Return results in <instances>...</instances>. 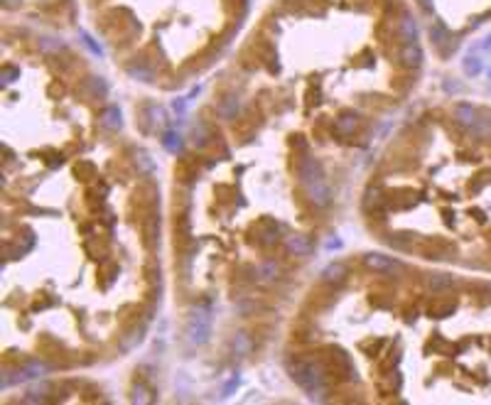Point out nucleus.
I'll return each mask as SVG.
<instances>
[{
	"label": "nucleus",
	"instance_id": "f257e3e1",
	"mask_svg": "<svg viewBox=\"0 0 491 405\" xmlns=\"http://www.w3.org/2000/svg\"><path fill=\"white\" fill-rule=\"evenodd\" d=\"M292 371V378L300 383L302 388L310 393V398H322L324 395V376H322V369L317 363H310V361H297L290 366Z\"/></svg>",
	"mask_w": 491,
	"mask_h": 405
},
{
	"label": "nucleus",
	"instance_id": "f03ea898",
	"mask_svg": "<svg viewBox=\"0 0 491 405\" xmlns=\"http://www.w3.org/2000/svg\"><path fill=\"white\" fill-rule=\"evenodd\" d=\"M300 177H302V184L307 187V191H310V197H312V202H317L319 206H324V204L329 202V189H327V184H324L322 180V169H319V165L317 162H305L300 167Z\"/></svg>",
	"mask_w": 491,
	"mask_h": 405
},
{
	"label": "nucleus",
	"instance_id": "7ed1b4c3",
	"mask_svg": "<svg viewBox=\"0 0 491 405\" xmlns=\"http://www.w3.org/2000/svg\"><path fill=\"white\" fill-rule=\"evenodd\" d=\"M209 334H212V312L209 307H197L187 324V339L190 344H204Z\"/></svg>",
	"mask_w": 491,
	"mask_h": 405
},
{
	"label": "nucleus",
	"instance_id": "20e7f679",
	"mask_svg": "<svg viewBox=\"0 0 491 405\" xmlns=\"http://www.w3.org/2000/svg\"><path fill=\"white\" fill-rule=\"evenodd\" d=\"M42 373H47V366L45 363H40V361H32V363H27V366H23V369H17L15 376H5L0 385L8 388V385H12V383L30 381V378H37V376H42Z\"/></svg>",
	"mask_w": 491,
	"mask_h": 405
},
{
	"label": "nucleus",
	"instance_id": "39448f33",
	"mask_svg": "<svg viewBox=\"0 0 491 405\" xmlns=\"http://www.w3.org/2000/svg\"><path fill=\"white\" fill-rule=\"evenodd\" d=\"M366 265L379 273H398L401 270V263L393 258H386V256H379V253H368L366 256Z\"/></svg>",
	"mask_w": 491,
	"mask_h": 405
},
{
	"label": "nucleus",
	"instance_id": "423d86ee",
	"mask_svg": "<svg viewBox=\"0 0 491 405\" xmlns=\"http://www.w3.org/2000/svg\"><path fill=\"white\" fill-rule=\"evenodd\" d=\"M401 62L405 67H413V69L420 67L423 64V49H420V45L418 42H405L401 49Z\"/></svg>",
	"mask_w": 491,
	"mask_h": 405
},
{
	"label": "nucleus",
	"instance_id": "0eeeda50",
	"mask_svg": "<svg viewBox=\"0 0 491 405\" xmlns=\"http://www.w3.org/2000/svg\"><path fill=\"white\" fill-rule=\"evenodd\" d=\"M481 113L474 108V106H469V103H457L455 106V121H457L459 125H467V128H471V125L479 121Z\"/></svg>",
	"mask_w": 491,
	"mask_h": 405
},
{
	"label": "nucleus",
	"instance_id": "6e6552de",
	"mask_svg": "<svg viewBox=\"0 0 491 405\" xmlns=\"http://www.w3.org/2000/svg\"><path fill=\"white\" fill-rule=\"evenodd\" d=\"M401 32H403V40H405V42H418V27H415V20H410L408 15L403 17Z\"/></svg>",
	"mask_w": 491,
	"mask_h": 405
},
{
	"label": "nucleus",
	"instance_id": "1a4fd4ad",
	"mask_svg": "<svg viewBox=\"0 0 491 405\" xmlns=\"http://www.w3.org/2000/svg\"><path fill=\"white\" fill-rule=\"evenodd\" d=\"M354 125H356V118H354L351 113H346V115H342V118L336 121L334 133L336 135H349V130H354Z\"/></svg>",
	"mask_w": 491,
	"mask_h": 405
},
{
	"label": "nucleus",
	"instance_id": "9d476101",
	"mask_svg": "<svg viewBox=\"0 0 491 405\" xmlns=\"http://www.w3.org/2000/svg\"><path fill=\"white\" fill-rule=\"evenodd\" d=\"M430 37H432V42H435L437 47H442L445 42H449V32L445 30V25L442 23H435L432 27H430Z\"/></svg>",
	"mask_w": 491,
	"mask_h": 405
},
{
	"label": "nucleus",
	"instance_id": "9b49d317",
	"mask_svg": "<svg viewBox=\"0 0 491 405\" xmlns=\"http://www.w3.org/2000/svg\"><path fill=\"white\" fill-rule=\"evenodd\" d=\"M464 74H467V76H477V74H481V59L477 54L464 56Z\"/></svg>",
	"mask_w": 491,
	"mask_h": 405
},
{
	"label": "nucleus",
	"instance_id": "f8f14e48",
	"mask_svg": "<svg viewBox=\"0 0 491 405\" xmlns=\"http://www.w3.org/2000/svg\"><path fill=\"white\" fill-rule=\"evenodd\" d=\"M162 145L167 147L169 152H182V138H179L175 130H169V133H165V140H162Z\"/></svg>",
	"mask_w": 491,
	"mask_h": 405
},
{
	"label": "nucleus",
	"instance_id": "ddd939ff",
	"mask_svg": "<svg viewBox=\"0 0 491 405\" xmlns=\"http://www.w3.org/2000/svg\"><path fill=\"white\" fill-rule=\"evenodd\" d=\"M344 273H346L344 265H342V263H334V265H329V268L324 270L322 278H324V280H342V278H344Z\"/></svg>",
	"mask_w": 491,
	"mask_h": 405
},
{
	"label": "nucleus",
	"instance_id": "4468645a",
	"mask_svg": "<svg viewBox=\"0 0 491 405\" xmlns=\"http://www.w3.org/2000/svg\"><path fill=\"white\" fill-rule=\"evenodd\" d=\"M103 123L108 128H121V113H118V108H108L103 113Z\"/></svg>",
	"mask_w": 491,
	"mask_h": 405
},
{
	"label": "nucleus",
	"instance_id": "2eb2a0df",
	"mask_svg": "<svg viewBox=\"0 0 491 405\" xmlns=\"http://www.w3.org/2000/svg\"><path fill=\"white\" fill-rule=\"evenodd\" d=\"M452 285H455V280L447 278V275H435V278H430V287H432V290H445V287H452Z\"/></svg>",
	"mask_w": 491,
	"mask_h": 405
},
{
	"label": "nucleus",
	"instance_id": "dca6fc26",
	"mask_svg": "<svg viewBox=\"0 0 491 405\" xmlns=\"http://www.w3.org/2000/svg\"><path fill=\"white\" fill-rule=\"evenodd\" d=\"M288 246H290V250H295V253H307V250H310V243H307L305 238H300V236L290 238V241H288Z\"/></svg>",
	"mask_w": 491,
	"mask_h": 405
},
{
	"label": "nucleus",
	"instance_id": "f3484780",
	"mask_svg": "<svg viewBox=\"0 0 491 405\" xmlns=\"http://www.w3.org/2000/svg\"><path fill=\"white\" fill-rule=\"evenodd\" d=\"M79 34H81V40H84V45L89 47V49H91V52H93V54L103 56V49H101V47L96 45V42H93V40H91V34H89V32H84V30H81V32H79Z\"/></svg>",
	"mask_w": 491,
	"mask_h": 405
},
{
	"label": "nucleus",
	"instance_id": "a211bd4d",
	"mask_svg": "<svg viewBox=\"0 0 491 405\" xmlns=\"http://www.w3.org/2000/svg\"><path fill=\"white\" fill-rule=\"evenodd\" d=\"M258 273L263 275V280H270V278H275L278 268H275V263H266V265H260V268H258Z\"/></svg>",
	"mask_w": 491,
	"mask_h": 405
},
{
	"label": "nucleus",
	"instance_id": "6ab92c4d",
	"mask_svg": "<svg viewBox=\"0 0 491 405\" xmlns=\"http://www.w3.org/2000/svg\"><path fill=\"white\" fill-rule=\"evenodd\" d=\"M15 76H20V71H17V69H5V71H3V84H10Z\"/></svg>",
	"mask_w": 491,
	"mask_h": 405
},
{
	"label": "nucleus",
	"instance_id": "aec40b11",
	"mask_svg": "<svg viewBox=\"0 0 491 405\" xmlns=\"http://www.w3.org/2000/svg\"><path fill=\"white\" fill-rule=\"evenodd\" d=\"M234 388H238V376H234L231 381L226 383V388H223V395H229L231 391H234Z\"/></svg>",
	"mask_w": 491,
	"mask_h": 405
},
{
	"label": "nucleus",
	"instance_id": "412c9836",
	"mask_svg": "<svg viewBox=\"0 0 491 405\" xmlns=\"http://www.w3.org/2000/svg\"><path fill=\"white\" fill-rule=\"evenodd\" d=\"M481 49H484V52H491V37H486V40H484V45H481Z\"/></svg>",
	"mask_w": 491,
	"mask_h": 405
},
{
	"label": "nucleus",
	"instance_id": "4be33fe9",
	"mask_svg": "<svg viewBox=\"0 0 491 405\" xmlns=\"http://www.w3.org/2000/svg\"><path fill=\"white\" fill-rule=\"evenodd\" d=\"M327 248H329V250H332V248H342V241H329Z\"/></svg>",
	"mask_w": 491,
	"mask_h": 405
},
{
	"label": "nucleus",
	"instance_id": "5701e85b",
	"mask_svg": "<svg viewBox=\"0 0 491 405\" xmlns=\"http://www.w3.org/2000/svg\"><path fill=\"white\" fill-rule=\"evenodd\" d=\"M420 3H423V5H425V8H430V3H427V0H420Z\"/></svg>",
	"mask_w": 491,
	"mask_h": 405
},
{
	"label": "nucleus",
	"instance_id": "b1692460",
	"mask_svg": "<svg viewBox=\"0 0 491 405\" xmlns=\"http://www.w3.org/2000/svg\"><path fill=\"white\" fill-rule=\"evenodd\" d=\"M489 79H491V71H489Z\"/></svg>",
	"mask_w": 491,
	"mask_h": 405
}]
</instances>
